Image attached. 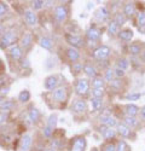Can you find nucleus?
Instances as JSON below:
<instances>
[{
  "label": "nucleus",
  "mask_w": 145,
  "mask_h": 151,
  "mask_svg": "<svg viewBox=\"0 0 145 151\" xmlns=\"http://www.w3.org/2000/svg\"><path fill=\"white\" fill-rule=\"evenodd\" d=\"M19 40L18 30L15 28H10L5 30L1 36H0V47L1 48H10L11 46L16 45V42Z\"/></svg>",
  "instance_id": "nucleus-1"
},
{
  "label": "nucleus",
  "mask_w": 145,
  "mask_h": 151,
  "mask_svg": "<svg viewBox=\"0 0 145 151\" xmlns=\"http://www.w3.org/2000/svg\"><path fill=\"white\" fill-rule=\"evenodd\" d=\"M68 15H69V12H68V7L65 5H57L53 10V18L57 23L59 24H63L67 18H68Z\"/></svg>",
  "instance_id": "nucleus-2"
},
{
  "label": "nucleus",
  "mask_w": 145,
  "mask_h": 151,
  "mask_svg": "<svg viewBox=\"0 0 145 151\" xmlns=\"http://www.w3.org/2000/svg\"><path fill=\"white\" fill-rule=\"evenodd\" d=\"M90 87H91V82L87 79H82V78L78 79L75 83V92L80 97H86L90 93Z\"/></svg>",
  "instance_id": "nucleus-3"
},
{
  "label": "nucleus",
  "mask_w": 145,
  "mask_h": 151,
  "mask_svg": "<svg viewBox=\"0 0 145 151\" xmlns=\"http://www.w3.org/2000/svg\"><path fill=\"white\" fill-rule=\"evenodd\" d=\"M64 39L67 41V44H69L70 47H74V48H80L85 46V39L80 35H74L71 33H67L64 35Z\"/></svg>",
  "instance_id": "nucleus-4"
},
{
  "label": "nucleus",
  "mask_w": 145,
  "mask_h": 151,
  "mask_svg": "<svg viewBox=\"0 0 145 151\" xmlns=\"http://www.w3.org/2000/svg\"><path fill=\"white\" fill-rule=\"evenodd\" d=\"M110 55H111V48L109 47V46H106V45L98 46L93 51V53H92V56H93L94 59L100 60V62L102 60H105L106 58H109V56H110Z\"/></svg>",
  "instance_id": "nucleus-5"
},
{
  "label": "nucleus",
  "mask_w": 145,
  "mask_h": 151,
  "mask_svg": "<svg viewBox=\"0 0 145 151\" xmlns=\"http://www.w3.org/2000/svg\"><path fill=\"white\" fill-rule=\"evenodd\" d=\"M87 146V140L86 138L82 135H76L71 139L70 143V151H85Z\"/></svg>",
  "instance_id": "nucleus-6"
},
{
  "label": "nucleus",
  "mask_w": 145,
  "mask_h": 151,
  "mask_svg": "<svg viewBox=\"0 0 145 151\" xmlns=\"http://www.w3.org/2000/svg\"><path fill=\"white\" fill-rule=\"evenodd\" d=\"M102 34H103V29L98 26H91L87 30H86V39L90 41V42H95L98 41L100 37H102Z\"/></svg>",
  "instance_id": "nucleus-7"
},
{
  "label": "nucleus",
  "mask_w": 145,
  "mask_h": 151,
  "mask_svg": "<svg viewBox=\"0 0 145 151\" xmlns=\"http://www.w3.org/2000/svg\"><path fill=\"white\" fill-rule=\"evenodd\" d=\"M33 44H34V36H33L32 32L23 33V35L19 37V46L24 52L29 51V50L32 48V46H33Z\"/></svg>",
  "instance_id": "nucleus-8"
},
{
  "label": "nucleus",
  "mask_w": 145,
  "mask_h": 151,
  "mask_svg": "<svg viewBox=\"0 0 145 151\" xmlns=\"http://www.w3.org/2000/svg\"><path fill=\"white\" fill-rule=\"evenodd\" d=\"M52 99L57 103H65L68 99V90L64 86H59L56 90H53V92L51 93Z\"/></svg>",
  "instance_id": "nucleus-9"
},
{
  "label": "nucleus",
  "mask_w": 145,
  "mask_h": 151,
  "mask_svg": "<svg viewBox=\"0 0 145 151\" xmlns=\"http://www.w3.org/2000/svg\"><path fill=\"white\" fill-rule=\"evenodd\" d=\"M23 18L26 24L29 27H35L38 24V15L32 9H26L23 11Z\"/></svg>",
  "instance_id": "nucleus-10"
},
{
  "label": "nucleus",
  "mask_w": 145,
  "mask_h": 151,
  "mask_svg": "<svg viewBox=\"0 0 145 151\" xmlns=\"http://www.w3.org/2000/svg\"><path fill=\"white\" fill-rule=\"evenodd\" d=\"M99 133L102 134V138L105 142H111V139H115L117 134V131L111 127H105V126H100L99 127Z\"/></svg>",
  "instance_id": "nucleus-11"
},
{
  "label": "nucleus",
  "mask_w": 145,
  "mask_h": 151,
  "mask_svg": "<svg viewBox=\"0 0 145 151\" xmlns=\"http://www.w3.org/2000/svg\"><path fill=\"white\" fill-rule=\"evenodd\" d=\"M71 111L74 114H83L87 111V102L83 99H76L71 105Z\"/></svg>",
  "instance_id": "nucleus-12"
},
{
  "label": "nucleus",
  "mask_w": 145,
  "mask_h": 151,
  "mask_svg": "<svg viewBox=\"0 0 145 151\" xmlns=\"http://www.w3.org/2000/svg\"><path fill=\"white\" fill-rule=\"evenodd\" d=\"M99 123L102 126H105V127H111V128L117 127V124H118L117 120L111 115H102L99 117Z\"/></svg>",
  "instance_id": "nucleus-13"
},
{
  "label": "nucleus",
  "mask_w": 145,
  "mask_h": 151,
  "mask_svg": "<svg viewBox=\"0 0 145 151\" xmlns=\"http://www.w3.org/2000/svg\"><path fill=\"white\" fill-rule=\"evenodd\" d=\"M58 76L57 75H50V76H47L44 81V87L48 91H53L58 87Z\"/></svg>",
  "instance_id": "nucleus-14"
},
{
  "label": "nucleus",
  "mask_w": 145,
  "mask_h": 151,
  "mask_svg": "<svg viewBox=\"0 0 145 151\" xmlns=\"http://www.w3.org/2000/svg\"><path fill=\"white\" fill-rule=\"evenodd\" d=\"M83 73L86 74L90 79H94V78H97V76H99L98 69L95 68L94 64H92V63H90V62H86V63L83 64Z\"/></svg>",
  "instance_id": "nucleus-15"
},
{
  "label": "nucleus",
  "mask_w": 145,
  "mask_h": 151,
  "mask_svg": "<svg viewBox=\"0 0 145 151\" xmlns=\"http://www.w3.org/2000/svg\"><path fill=\"white\" fill-rule=\"evenodd\" d=\"M9 53H10V57L12 58V60H15V62H18L22 59L23 57V50L21 48L19 45H14V46H11L9 48Z\"/></svg>",
  "instance_id": "nucleus-16"
},
{
  "label": "nucleus",
  "mask_w": 145,
  "mask_h": 151,
  "mask_svg": "<svg viewBox=\"0 0 145 151\" xmlns=\"http://www.w3.org/2000/svg\"><path fill=\"white\" fill-rule=\"evenodd\" d=\"M65 55H67V58L70 63H75V62H79L81 55H80V51L78 48H74V47H68L65 50Z\"/></svg>",
  "instance_id": "nucleus-17"
},
{
  "label": "nucleus",
  "mask_w": 145,
  "mask_h": 151,
  "mask_svg": "<svg viewBox=\"0 0 145 151\" xmlns=\"http://www.w3.org/2000/svg\"><path fill=\"white\" fill-rule=\"evenodd\" d=\"M94 17L99 22H104V21H106L109 17H110V11H109V9L106 6H102V7H99L98 10L95 11Z\"/></svg>",
  "instance_id": "nucleus-18"
},
{
  "label": "nucleus",
  "mask_w": 145,
  "mask_h": 151,
  "mask_svg": "<svg viewBox=\"0 0 145 151\" xmlns=\"http://www.w3.org/2000/svg\"><path fill=\"white\" fill-rule=\"evenodd\" d=\"M116 131H117V133H118L121 137H123V138H131V137H133V131H132V128H129L128 126H126L125 123H118Z\"/></svg>",
  "instance_id": "nucleus-19"
},
{
  "label": "nucleus",
  "mask_w": 145,
  "mask_h": 151,
  "mask_svg": "<svg viewBox=\"0 0 145 151\" xmlns=\"http://www.w3.org/2000/svg\"><path fill=\"white\" fill-rule=\"evenodd\" d=\"M123 111H125V115L127 116H132V117H136L138 114L140 109L136 105V104H127L123 106Z\"/></svg>",
  "instance_id": "nucleus-20"
},
{
  "label": "nucleus",
  "mask_w": 145,
  "mask_h": 151,
  "mask_svg": "<svg viewBox=\"0 0 145 151\" xmlns=\"http://www.w3.org/2000/svg\"><path fill=\"white\" fill-rule=\"evenodd\" d=\"M141 51H143V42L140 41H136L128 46V52L132 56H138L141 53Z\"/></svg>",
  "instance_id": "nucleus-21"
},
{
  "label": "nucleus",
  "mask_w": 145,
  "mask_h": 151,
  "mask_svg": "<svg viewBox=\"0 0 145 151\" xmlns=\"http://www.w3.org/2000/svg\"><path fill=\"white\" fill-rule=\"evenodd\" d=\"M118 37L122 41H126V42H129L132 39H133V30L129 29V28H125V29H121L118 35Z\"/></svg>",
  "instance_id": "nucleus-22"
},
{
  "label": "nucleus",
  "mask_w": 145,
  "mask_h": 151,
  "mask_svg": "<svg viewBox=\"0 0 145 151\" xmlns=\"http://www.w3.org/2000/svg\"><path fill=\"white\" fill-rule=\"evenodd\" d=\"M120 30H121V27H120V26H117V24H116V23H115L114 21H110V22L108 23V27H106V32H108V34L110 35L111 37H114V36L118 35Z\"/></svg>",
  "instance_id": "nucleus-23"
},
{
  "label": "nucleus",
  "mask_w": 145,
  "mask_h": 151,
  "mask_svg": "<svg viewBox=\"0 0 145 151\" xmlns=\"http://www.w3.org/2000/svg\"><path fill=\"white\" fill-rule=\"evenodd\" d=\"M32 144H33V138H32V135H29V134L23 135L22 139H21V150H22V151H28V150L30 149Z\"/></svg>",
  "instance_id": "nucleus-24"
},
{
  "label": "nucleus",
  "mask_w": 145,
  "mask_h": 151,
  "mask_svg": "<svg viewBox=\"0 0 145 151\" xmlns=\"http://www.w3.org/2000/svg\"><path fill=\"white\" fill-rule=\"evenodd\" d=\"M123 15L127 18H131L136 15V4L134 3H126L123 5Z\"/></svg>",
  "instance_id": "nucleus-25"
},
{
  "label": "nucleus",
  "mask_w": 145,
  "mask_h": 151,
  "mask_svg": "<svg viewBox=\"0 0 145 151\" xmlns=\"http://www.w3.org/2000/svg\"><path fill=\"white\" fill-rule=\"evenodd\" d=\"M122 123H125L126 126H128L129 128H134V127H137V126L139 124V121L137 120V117H132V116H127V115H125L123 116V119H122Z\"/></svg>",
  "instance_id": "nucleus-26"
},
{
  "label": "nucleus",
  "mask_w": 145,
  "mask_h": 151,
  "mask_svg": "<svg viewBox=\"0 0 145 151\" xmlns=\"http://www.w3.org/2000/svg\"><path fill=\"white\" fill-rule=\"evenodd\" d=\"M39 45L45 50H52L53 41H52V39H50V37H47V36H41L39 40Z\"/></svg>",
  "instance_id": "nucleus-27"
},
{
  "label": "nucleus",
  "mask_w": 145,
  "mask_h": 151,
  "mask_svg": "<svg viewBox=\"0 0 145 151\" xmlns=\"http://www.w3.org/2000/svg\"><path fill=\"white\" fill-rule=\"evenodd\" d=\"M105 81L102 76H97L94 79L91 80V86H92V88H103L104 90V87H105Z\"/></svg>",
  "instance_id": "nucleus-28"
},
{
  "label": "nucleus",
  "mask_w": 145,
  "mask_h": 151,
  "mask_svg": "<svg viewBox=\"0 0 145 151\" xmlns=\"http://www.w3.org/2000/svg\"><path fill=\"white\" fill-rule=\"evenodd\" d=\"M137 26L140 32H145V12L140 11L137 15Z\"/></svg>",
  "instance_id": "nucleus-29"
},
{
  "label": "nucleus",
  "mask_w": 145,
  "mask_h": 151,
  "mask_svg": "<svg viewBox=\"0 0 145 151\" xmlns=\"http://www.w3.org/2000/svg\"><path fill=\"white\" fill-rule=\"evenodd\" d=\"M28 119H29L30 122L36 123V122L39 121V119H40V112H39V110L35 109V108H32V109L29 110V112H28Z\"/></svg>",
  "instance_id": "nucleus-30"
},
{
  "label": "nucleus",
  "mask_w": 145,
  "mask_h": 151,
  "mask_svg": "<svg viewBox=\"0 0 145 151\" xmlns=\"http://www.w3.org/2000/svg\"><path fill=\"white\" fill-rule=\"evenodd\" d=\"M117 26H123V24H126L127 22V17L123 15V12H116L115 16H114V19H113Z\"/></svg>",
  "instance_id": "nucleus-31"
},
{
  "label": "nucleus",
  "mask_w": 145,
  "mask_h": 151,
  "mask_svg": "<svg viewBox=\"0 0 145 151\" xmlns=\"http://www.w3.org/2000/svg\"><path fill=\"white\" fill-rule=\"evenodd\" d=\"M14 102H12L11 99L9 100H3V103L0 104V111H3V112H10V110L14 108Z\"/></svg>",
  "instance_id": "nucleus-32"
},
{
  "label": "nucleus",
  "mask_w": 145,
  "mask_h": 151,
  "mask_svg": "<svg viewBox=\"0 0 145 151\" xmlns=\"http://www.w3.org/2000/svg\"><path fill=\"white\" fill-rule=\"evenodd\" d=\"M91 106L92 110L94 111H98L103 108V99L100 98H91Z\"/></svg>",
  "instance_id": "nucleus-33"
},
{
  "label": "nucleus",
  "mask_w": 145,
  "mask_h": 151,
  "mask_svg": "<svg viewBox=\"0 0 145 151\" xmlns=\"http://www.w3.org/2000/svg\"><path fill=\"white\" fill-rule=\"evenodd\" d=\"M109 85H110V88H111L113 91L118 92V91H121V88H122L123 82H122V80H121V79H114Z\"/></svg>",
  "instance_id": "nucleus-34"
},
{
  "label": "nucleus",
  "mask_w": 145,
  "mask_h": 151,
  "mask_svg": "<svg viewBox=\"0 0 145 151\" xmlns=\"http://www.w3.org/2000/svg\"><path fill=\"white\" fill-rule=\"evenodd\" d=\"M82 70H83V63H81V62H75V63H71V71H72V74L75 75H79L80 73H82Z\"/></svg>",
  "instance_id": "nucleus-35"
},
{
  "label": "nucleus",
  "mask_w": 145,
  "mask_h": 151,
  "mask_svg": "<svg viewBox=\"0 0 145 151\" xmlns=\"http://www.w3.org/2000/svg\"><path fill=\"white\" fill-rule=\"evenodd\" d=\"M116 67L126 71V70L129 68V62H128V59H126V58H118V59L116 60Z\"/></svg>",
  "instance_id": "nucleus-36"
},
{
  "label": "nucleus",
  "mask_w": 145,
  "mask_h": 151,
  "mask_svg": "<svg viewBox=\"0 0 145 151\" xmlns=\"http://www.w3.org/2000/svg\"><path fill=\"white\" fill-rule=\"evenodd\" d=\"M100 151H116V144L114 142H105L100 146Z\"/></svg>",
  "instance_id": "nucleus-37"
},
{
  "label": "nucleus",
  "mask_w": 145,
  "mask_h": 151,
  "mask_svg": "<svg viewBox=\"0 0 145 151\" xmlns=\"http://www.w3.org/2000/svg\"><path fill=\"white\" fill-rule=\"evenodd\" d=\"M29 99H30V92L27 91V90L22 91L18 94V100H19L21 103H27V102H29Z\"/></svg>",
  "instance_id": "nucleus-38"
},
{
  "label": "nucleus",
  "mask_w": 145,
  "mask_h": 151,
  "mask_svg": "<svg viewBox=\"0 0 145 151\" xmlns=\"http://www.w3.org/2000/svg\"><path fill=\"white\" fill-rule=\"evenodd\" d=\"M116 151H131V147L125 140H118L116 143Z\"/></svg>",
  "instance_id": "nucleus-39"
},
{
  "label": "nucleus",
  "mask_w": 145,
  "mask_h": 151,
  "mask_svg": "<svg viewBox=\"0 0 145 151\" xmlns=\"http://www.w3.org/2000/svg\"><path fill=\"white\" fill-rule=\"evenodd\" d=\"M104 81H108L109 83H110L114 79H115V75H114V69H111V68H109V69H106L105 70V75H104Z\"/></svg>",
  "instance_id": "nucleus-40"
},
{
  "label": "nucleus",
  "mask_w": 145,
  "mask_h": 151,
  "mask_svg": "<svg viewBox=\"0 0 145 151\" xmlns=\"http://www.w3.org/2000/svg\"><path fill=\"white\" fill-rule=\"evenodd\" d=\"M91 93H92V98H100V99H103V97L105 96V91L103 88H92Z\"/></svg>",
  "instance_id": "nucleus-41"
},
{
  "label": "nucleus",
  "mask_w": 145,
  "mask_h": 151,
  "mask_svg": "<svg viewBox=\"0 0 145 151\" xmlns=\"http://www.w3.org/2000/svg\"><path fill=\"white\" fill-rule=\"evenodd\" d=\"M45 6V1H42V0H34V1H32V7H33V11L34 10H40Z\"/></svg>",
  "instance_id": "nucleus-42"
},
{
  "label": "nucleus",
  "mask_w": 145,
  "mask_h": 151,
  "mask_svg": "<svg viewBox=\"0 0 145 151\" xmlns=\"http://www.w3.org/2000/svg\"><path fill=\"white\" fill-rule=\"evenodd\" d=\"M56 123H57V115H56V114L50 115V117H48V121H47V126H50L51 128H53V129H55Z\"/></svg>",
  "instance_id": "nucleus-43"
},
{
  "label": "nucleus",
  "mask_w": 145,
  "mask_h": 151,
  "mask_svg": "<svg viewBox=\"0 0 145 151\" xmlns=\"http://www.w3.org/2000/svg\"><path fill=\"white\" fill-rule=\"evenodd\" d=\"M140 97H141V93L136 92V93H129V94H127V96H126V99H127V100H131V102H136V100H138Z\"/></svg>",
  "instance_id": "nucleus-44"
},
{
  "label": "nucleus",
  "mask_w": 145,
  "mask_h": 151,
  "mask_svg": "<svg viewBox=\"0 0 145 151\" xmlns=\"http://www.w3.org/2000/svg\"><path fill=\"white\" fill-rule=\"evenodd\" d=\"M42 133H44V137H45V138H51V137L53 135V128H51L50 126L46 124L45 127H44Z\"/></svg>",
  "instance_id": "nucleus-45"
},
{
  "label": "nucleus",
  "mask_w": 145,
  "mask_h": 151,
  "mask_svg": "<svg viewBox=\"0 0 145 151\" xmlns=\"http://www.w3.org/2000/svg\"><path fill=\"white\" fill-rule=\"evenodd\" d=\"M7 12V5L3 1H0V19H3Z\"/></svg>",
  "instance_id": "nucleus-46"
},
{
  "label": "nucleus",
  "mask_w": 145,
  "mask_h": 151,
  "mask_svg": "<svg viewBox=\"0 0 145 151\" xmlns=\"http://www.w3.org/2000/svg\"><path fill=\"white\" fill-rule=\"evenodd\" d=\"M125 70H122V69H120V68H115L114 69V75H115V79H122L123 76H125Z\"/></svg>",
  "instance_id": "nucleus-47"
},
{
  "label": "nucleus",
  "mask_w": 145,
  "mask_h": 151,
  "mask_svg": "<svg viewBox=\"0 0 145 151\" xmlns=\"http://www.w3.org/2000/svg\"><path fill=\"white\" fill-rule=\"evenodd\" d=\"M9 117V112H3L0 111V123H4Z\"/></svg>",
  "instance_id": "nucleus-48"
},
{
  "label": "nucleus",
  "mask_w": 145,
  "mask_h": 151,
  "mask_svg": "<svg viewBox=\"0 0 145 151\" xmlns=\"http://www.w3.org/2000/svg\"><path fill=\"white\" fill-rule=\"evenodd\" d=\"M5 85H6V79L4 76H0V90H1Z\"/></svg>",
  "instance_id": "nucleus-49"
},
{
  "label": "nucleus",
  "mask_w": 145,
  "mask_h": 151,
  "mask_svg": "<svg viewBox=\"0 0 145 151\" xmlns=\"http://www.w3.org/2000/svg\"><path fill=\"white\" fill-rule=\"evenodd\" d=\"M139 112H140V116H141V119L145 121V105L140 108V111H139Z\"/></svg>",
  "instance_id": "nucleus-50"
},
{
  "label": "nucleus",
  "mask_w": 145,
  "mask_h": 151,
  "mask_svg": "<svg viewBox=\"0 0 145 151\" xmlns=\"http://www.w3.org/2000/svg\"><path fill=\"white\" fill-rule=\"evenodd\" d=\"M140 57H141V59L145 62V47H143V51H141V53H140Z\"/></svg>",
  "instance_id": "nucleus-51"
},
{
  "label": "nucleus",
  "mask_w": 145,
  "mask_h": 151,
  "mask_svg": "<svg viewBox=\"0 0 145 151\" xmlns=\"http://www.w3.org/2000/svg\"><path fill=\"white\" fill-rule=\"evenodd\" d=\"M3 71H4V64H3V62L0 60V74H3Z\"/></svg>",
  "instance_id": "nucleus-52"
},
{
  "label": "nucleus",
  "mask_w": 145,
  "mask_h": 151,
  "mask_svg": "<svg viewBox=\"0 0 145 151\" xmlns=\"http://www.w3.org/2000/svg\"><path fill=\"white\" fill-rule=\"evenodd\" d=\"M46 151H57V150L53 147H48V149H46Z\"/></svg>",
  "instance_id": "nucleus-53"
},
{
  "label": "nucleus",
  "mask_w": 145,
  "mask_h": 151,
  "mask_svg": "<svg viewBox=\"0 0 145 151\" xmlns=\"http://www.w3.org/2000/svg\"><path fill=\"white\" fill-rule=\"evenodd\" d=\"M91 151H100V150H99V149H97V147H93Z\"/></svg>",
  "instance_id": "nucleus-54"
},
{
  "label": "nucleus",
  "mask_w": 145,
  "mask_h": 151,
  "mask_svg": "<svg viewBox=\"0 0 145 151\" xmlns=\"http://www.w3.org/2000/svg\"><path fill=\"white\" fill-rule=\"evenodd\" d=\"M3 100H4V99H3V97H1V94H0V104H1V103H3Z\"/></svg>",
  "instance_id": "nucleus-55"
}]
</instances>
